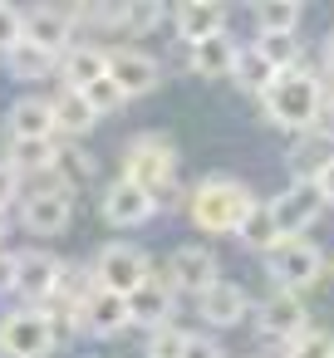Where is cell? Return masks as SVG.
Instances as JSON below:
<instances>
[{"mask_svg": "<svg viewBox=\"0 0 334 358\" xmlns=\"http://www.w3.org/2000/svg\"><path fill=\"white\" fill-rule=\"evenodd\" d=\"M60 280H64V255H55L50 245H20V260H15V299L20 304L45 309L60 294Z\"/></svg>", "mask_w": 334, "mask_h": 358, "instance_id": "8", "label": "cell"}, {"mask_svg": "<svg viewBox=\"0 0 334 358\" xmlns=\"http://www.w3.org/2000/svg\"><path fill=\"white\" fill-rule=\"evenodd\" d=\"M251 309H256V299H251L246 285H236V280H216V285L197 299L202 329H236V324L251 319Z\"/></svg>", "mask_w": 334, "mask_h": 358, "instance_id": "16", "label": "cell"}, {"mask_svg": "<svg viewBox=\"0 0 334 358\" xmlns=\"http://www.w3.org/2000/svg\"><path fill=\"white\" fill-rule=\"evenodd\" d=\"M79 324H84L89 338H118V334L133 329V324H128V299H123V294H109V289H94V294L79 304Z\"/></svg>", "mask_w": 334, "mask_h": 358, "instance_id": "21", "label": "cell"}, {"mask_svg": "<svg viewBox=\"0 0 334 358\" xmlns=\"http://www.w3.org/2000/svg\"><path fill=\"white\" fill-rule=\"evenodd\" d=\"M25 40L40 45V50H50L60 59L79 35H74V20H69L64 6H35V10H25Z\"/></svg>", "mask_w": 334, "mask_h": 358, "instance_id": "20", "label": "cell"}, {"mask_svg": "<svg viewBox=\"0 0 334 358\" xmlns=\"http://www.w3.org/2000/svg\"><path fill=\"white\" fill-rule=\"evenodd\" d=\"M162 59L143 45H109V79L123 89V99H148L162 89Z\"/></svg>", "mask_w": 334, "mask_h": 358, "instance_id": "10", "label": "cell"}, {"mask_svg": "<svg viewBox=\"0 0 334 358\" xmlns=\"http://www.w3.org/2000/svg\"><path fill=\"white\" fill-rule=\"evenodd\" d=\"M319 59H324V69H329V74H334V30H329V35H324V45H319Z\"/></svg>", "mask_w": 334, "mask_h": 358, "instance_id": "42", "label": "cell"}, {"mask_svg": "<svg viewBox=\"0 0 334 358\" xmlns=\"http://www.w3.org/2000/svg\"><path fill=\"white\" fill-rule=\"evenodd\" d=\"M84 358H89V353H84Z\"/></svg>", "mask_w": 334, "mask_h": 358, "instance_id": "46", "label": "cell"}, {"mask_svg": "<svg viewBox=\"0 0 334 358\" xmlns=\"http://www.w3.org/2000/svg\"><path fill=\"white\" fill-rule=\"evenodd\" d=\"M182 55H187V69H192L197 79H231V74H236V59H241V45H236V35L226 30V35H211V40L182 50Z\"/></svg>", "mask_w": 334, "mask_h": 358, "instance_id": "22", "label": "cell"}, {"mask_svg": "<svg viewBox=\"0 0 334 358\" xmlns=\"http://www.w3.org/2000/svg\"><path fill=\"white\" fill-rule=\"evenodd\" d=\"M162 25H167V6H158V0H123V6H109V30L113 35L148 40Z\"/></svg>", "mask_w": 334, "mask_h": 358, "instance_id": "25", "label": "cell"}, {"mask_svg": "<svg viewBox=\"0 0 334 358\" xmlns=\"http://www.w3.org/2000/svg\"><path fill=\"white\" fill-rule=\"evenodd\" d=\"M89 275H94L99 289L128 299V294L153 275V255H148L143 245H133V241H104V245L94 250V260H89Z\"/></svg>", "mask_w": 334, "mask_h": 358, "instance_id": "5", "label": "cell"}, {"mask_svg": "<svg viewBox=\"0 0 334 358\" xmlns=\"http://www.w3.org/2000/svg\"><path fill=\"white\" fill-rule=\"evenodd\" d=\"M270 79H275V69L256 55V50H241V59H236V74H231V84L241 89V94H251V99H260L265 89H270Z\"/></svg>", "mask_w": 334, "mask_h": 358, "instance_id": "31", "label": "cell"}, {"mask_svg": "<svg viewBox=\"0 0 334 358\" xmlns=\"http://www.w3.org/2000/svg\"><path fill=\"white\" fill-rule=\"evenodd\" d=\"M109 74V45H99V40H74L64 55H60V84L64 89H89V84H99Z\"/></svg>", "mask_w": 334, "mask_h": 358, "instance_id": "19", "label": "cell"}, {"mask_svg": "<svg viewBox=\"0 0 334 358\" xmlns=\"http://www.w3.org/2000/svg\"><path fill=\"white\" fill-rule=\"evenodd\" d=\"M177 143L167 138V133H158V128H148V133H133L128 143H123V177L128 182H138L143 192H167L172 182H177Z\"/></svg>", "mask_w": 334, "mask_h": 358, "instance_id": "3", "label": "cell"}, {"mask_svg": "<svg viewBox=\"0 0 334 358\" xmlns=\"http://www.w3.org/2000/svg\"><path fill=\"white\" fill-rule=\"evenodd\" d=\"M182 358H226V348H221L207 329H187V348H182Z\"/></svg>", "mask_w": 334, "mask_h": 358, "instance_id": "38", "label": "cell"}, {"mask_svg": "<svg viewBox=\"0 0 334 358\" xmlns=\"http://www.w3.org/2000/svg\"><path fill=\"white\" fill-rule=\"evenodd\" d=\"M99 216H104L109 226H118V231H133V226H148V221L158 216V196L143 192L138 182L118 177V182H109V187L99 192Z\"/></svg>", "mask_w": 334, "mask_h": 358, "instance_id": "13", "label": "cell"}, {"mask_svg": "<svg viewBox=\"0 0 334 358\" xmlns=\"http://www.w3.org/2000/svg\"><path fill=\"white\" fill-rule=\"evenodd\" d=\"M329 275H334V260H329Z\"/></svg>", "mask_w": 334, "mask_h": 358, "instance_id": "45", "label": "cell"}, {"mask_svg": "<svg viewBox=\"0 0 334 358\" xmlns=\"http://www.w3.org/2000/svg\"><path fill=\"white\" fill-rule=\"evenodd\" d=\"M290 182H314L329 162H334V133H324V128H309V133H300L295 143H290Z\"/></svg>", "mask_w": 334, "mask_h": 358, "instance_id": "23", "label": "cell"}, {"mask_svg": "<svg viewBox=\"0 0 334 358\" xmlns=\"http://www.w3.org/2000/svg\"><path fill=\"white\" fill-rule=\"evenodd\" d=\"M167 280H172V289L177 294H187V299H202L216 280H221V260H216V250L211 245H177L172 255H167Z\"/></svg>", "mask_w": 334, "mask_h": 358, "instance_id": "11", "label": "cell"}, {"mask_svg": "<svg viewBox=\"0 0 334 358\" xmlns=\"http://www.w3.org/2000/svg\"><path fill=\"white\" fill-rule=\"evenodd\" d=\"M226 20L231 15H226V6H216V0H187V6H177L167 15V25H172V35H177L182 50L202 45L211 35H226Z\"/></svg>", "mask_w": 334, "mask_h": 358, "instance_id": "17", "label": "cell"}, {"mask_svg": "<svg viewBox=\"0 0 334 358\" xmlns=\"http://www.w3.org/2000/svg\"><path fill=\"white\" fill-rule=\"evenodd\" d=\"M84 99H89V108H94L99 118H109V113H118V108L128 103V99H123V89H118L109 74H104L99 84H89V89H84Z\"/></svg>", "mask_w": 334, "mask_h": 358, "instance_id": "35", "label": "cell"}, {"mask_svg": "<svg viewBox=\"0 0 334 358\" xmlns=\"http://www.w3.org/2000/svg\"><path fill=\"white\" fill-rule=\"evenodd\" d=\"M6 236H11V216H6V211H0V245H11Z\"/></svg>", "mask_w": 334, "mask_h": 358, "instance_id": "44", "label": "cell"}, {"mask_svg": "<svg viewBox=\"0 0 334 358\" xmlns=\"http://www.w3.org/2000/svg\"><path fill=\"white\" fill-rule=\"evenodd\" d=\"M6 157L25 182H40V177H50V162H55V143H11L6 138Z\"/></svg>", "mask_w": 334, "mask_h": 358, "instance_id": "28", "label": "cell"}, {"mask_svg": "<svg viewBox=\"0 0 334 358\" xmlns=\"http://www.w3.org/2000/svg\"><path fill=\"white\" fill-rule=\"evenodd\" d=\"M324 84H319V74L305 64V69H285V74H275L270 79V89L256 99L260 103V113H265V123L270 128H285V133H309V128H319V118H324Z\"/></svg>", "mask_w": 334, "mask_h": 358, "instance_id": "1", "label": "cell"}, {"mask_svg": "<svg viewBox=\"0 0 334 358\" xmlns=\"http://www.w3.org/2000/svg\"><path fill=\"white\" fill-rule=\"evenodd\" d=\"M20 40H25V10H20V6H6V0H0V55L15 50Z\"/></svg>", "mask_w": 334, "mask_h": 358, "instance_id": "36", "label": "cell"}, {"mask_svg": "<svg viewBox=\"0 0 334 358\" xmlns=\"http://www.w3.org/2000/svg\"><path fill=\"white\" fill-rule=\"evenodd\" d=\"M15 221L30 236H64L74 226V192H64L55 177L25 182V196L15 206Z\"/></svg>", "mask_w": 334, "mask_h": 358, "instance_id": "4", "label": "cell"}, {"mask_svg": "<svg viewBox=\"0 0 334 358\" xmlns=\"http://www.w3.org/2000/svg\"><path fill=\"white\" fill-rule=\"evenodd\" d=\"M280 353H285V358H334V334H324V329L309 324V329H305L295 343H285Z\"/></svg>", "mask_w": 334, "mask_h": 358, "instance_id": "33", "label": "cell"}, {"mask_svg": "<svg viewBox=\"0 0 334 358\" xmlns=\"http://www.w3.org/2000/svg\"><path fill=\"white\" fill-rule=\"evenodd\" d=\"M314 187H319V196H324V206H334V162L314 177Z\"/></svg>", "mask_w": 334, "mask_h": 358, "instance_id": "41", "label": "cell"}, {"mask_svg": "<svg viewBox=\"0 0 334 358\" xmlns=\"http://www.w3.org/2000/svg\"><path fill=\"white\" fill-rule=\"evenodd\" d=\"M251 20H256V35H295L305 10H300V0H260Z\"/></svg>", "mask_w": 334, "mask_h": 358, "instance_id": "27", "label": "cell"}, {"mask_svg": "<svg viewBox=\"0 0 334 358\" xmlns=\"http://www.w3.org/2000/svg\"><path fill=\"white\" fill-rule=\"evenodd\" d=\"M260 265H265V275L275 280V289H290V294H305L309 285L324 280V250H319L314 241H305V236L280 241L270 255H260Z\"/></svg>", "mask_w": 334, "mask_h": 358, "instance_id": "6", "label": "cell"}, {"mask_svg": "<svg viewBox=\"0 0 334 358\" xmlns=\"http://www.w3.org/2000/svg\"><path fill=\"white\" fill-rule=\"evenodd\" d=\"M251 324L265 343H295L305 329H309V309H305V294H290V289H270L265 299H256L251 309Z\"/></svg>", "mask_w": 334, "mask_h": 358, "instance_id": "9", "label": "cell"}, {"mask_svg": "<svg viewBox=\"0 0 334 358\" xmlns=\"http://www.w3.org/2000/svg\"><path fill=\"white\" fill-rule=\"evenodd\" d=\"M6 138H11V143H60L50 99H45V94H20V99L6 108Z\"/></svg>", "mask_w": 334, "mask_h": 358, "instance_id": "15", "label": "cell"}, {"mask_svg": "<svg viewBox=\"0 0 334 358\" xmlns=\"http://www.w3.org/2000/svg\"><path fill=\"white\" fill-rule=\"evenodd\" d=\"M265 206H270V216H275L280 236H285V241H295V236H305V231L319 221L324 196H319V187H314V182H285V187H280V196H275V201H265Z\"/></svg>", "mask_w": 334, "mask_h": 358, "instance_id": "14", "label": "cell"}, {"mask_svg": "<svg viewBox=\"0 0 334 358\" xmlns=\"http://www.w3.org/2000/svg\"><path fill=\"white\" fill-rule=\"evenodd\" d=\"M187 201H192V187H167V192H158V211H187Z\"/></svg>", "mask_w": 334, "mask_h": 358, "instance_id": "40", "label": "cell"}, {"mask_svg": "<svg viewBox=\"0 0 334 358\" xmlns=\"http://www.w3.org/2000/svg\"><path fill=\"white\" fill-rule=\"evenodd\" d=\"M20 196H25V177L0 157V211L11 216V206H20Z\"/></svg>", "mask_w": 334, "mask_h": 358, "instance_id": "37", "label": "cell"}, {"mask_svg": "<svg viewBox=\"0 0 334 358\" xmlns=\"http://www.w3.org/2000/svg\"><path fill=\"white\" fill-rule=\"evenodd\" d=\"M60 348L45 309H30V304H15L0 314V358H50Z\"/></svg>", "mask_w": 334, "mask_h": 358, "instance_id": "7", "label": "cell"}, {"mask_svg": "<svg viewBox=\"0 0 334 358\" xmlns=\"http://www.w3.org/2000/svg\"><path fill=\"white\" fill-rule=\"evenodd\" d=\"M15 260H20L15 245H0V299L15 294Z\"/></svg>", "mask_w": 334, "mask_h": 358, "instance_id": "39", "label": "cell"}, {"mask_svg": "<svg viewBox=\"0 0 334 358\" xmlns=\"http://www.w3.org/2000/svg\"><path fill=\"white\" fill-rule=\"evenodd\" d=\"M45 319H50V329H55L60 348H64L69 338H79V334H84V324H79V309H74V304H64V299H50V304H45Z\"/></svg>", "mask_w": 334, "mask_h": 358, "instance_id": "34", "label": "cell"}, {"mask_svg": "<svg viewBox=\"0 0 334 358\" xmlns=\"http://www.w3.org/2000/svg\"><path fill=\"white\" fill-rule=\"evenodd\" d=\"M319 128H324V133H334V94L324 99V118H319Z\"/></svg>", "mask_w": 334, "mask_h": 358, "instance_id": "43", "label": "cell"}, {"mask_svg": "<svg viewBox=\"0 0 334 358\" xmlns=\"http://www.w3.org/2000/svg\"><path fill=\"white\" fill-rule=\"evenodd\" d=\"M256 192L231 177V172H211L192 187V201H187V221L202 231V236H236L241 221L256 211Z\"/></svg>", "mask_w": 334, "mask_h": 358, "instance_id": "2", "label": "cell"}, {"mask_svg": "<svg viewBox=\"0 0 334 358\" xmlns=\"http://www.w3.org/2000/svg\"><path fill=\"white\" fill-rule=\"evenodd\" d=\"M182 348H187L182 324H162V329L143 334V358H182Z\"/></svg>", "mask_w": 334, "mask_h": 358, "instance_id": "32", "label": "cell"}, {"mask_svg": "<svg viewBox=\"0 0 334 358\" xmlns=\"http://www.w3.org/2000/svg\"><path fill=\"white\" fill-rule=\"evenodd\" d=\"M275 74H285V69H305V45L295 40V35H256V45H251Z\"/></svg>", "mask_w": 334, "mask_h": 358, "instance_id": "30", "label": "cell"}, {"mask_svg": "<svg viewBox=\"0 0 334 358\" xmlns=\"http://www.w3.org/2000/svg\"><path fill=\"white\" fill-rule=\"evenodd\" d=\"M236 241L246 245V250H256V255H270L285 236H280V226H275V216H270V206L260 201L246 221H241V231H236Z\"/></svg>", "mask_w": 334, "mask_h": 358, "instance_id": "29", "label": "cell"}, {"mask_svg": "<svg viewBox=\"0 0 334 358\" xmlns=\"http://www.w3.org/2000/svg\"><path fill=\"white\" fill-rule=\"evenodd\" d=\"M128 324L143 329V334H153V329H162V324H177V289H172L167 270L153 265V275L128 294Z\"/></svg>", "mask_w": 334, "mask_h": 358, "instance_id": "12", "label": "cell"}, {"mask_svg": "<svg viewBox=\"0 0 334 358\" xmlns=\"http://www.w3.org/2000/svg\"><path fill=\"white\" fill-rule=\"evenodd\" d=\"M45 99H50V113H55V133H60V143H84V138L99 128V113L89 108V99H84L79 89L55 84V94H45Z\"/></svg>", "mask_w": 334, "mask_h": 358, "instance_id": "18", "label": "cell"}, {"mask_svg": "<svg viewBox=\"0 0 334 358\" xmlns=\"http://www.w3.org/2000/svg\"><path fill=\"white\" fill-rule=\"evenodd\" d=\"M0 64H6V74H11L15 84H45L50 74L60 79V59H55L50 50L30 45V40H20L15 50H6V55H0Z\"/></svg>", "mask_w": 334, "mask_h": 358, "instance_id": "26", "label": "cell"}, {"mask_svg": "<svg viewBox=\"0 0 334 358\" xmlns=\"http://www.w3.org/2000/svg\"><path fill=\"white\" fill-rule=\"evenodd\" d=\"M50 177L64 187V192H84V187H94V177H99V157L84 148V143H55V162H50Z\"/></svg>", "mask_w": 334, "mask_h": 358, "instance_id": "24", "label": "cell"}]
</instances>
